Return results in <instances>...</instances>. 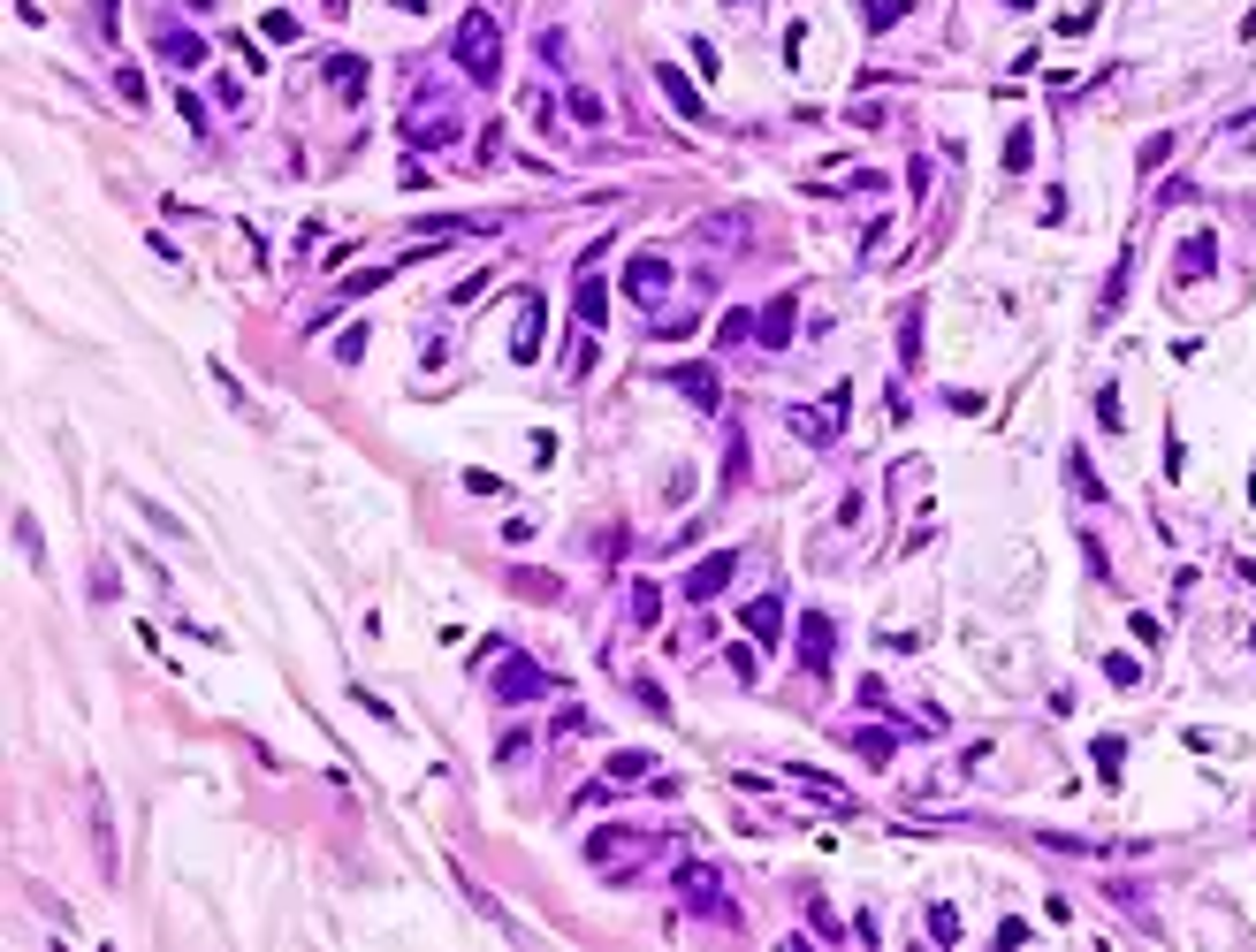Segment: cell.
<instances>
[{
  "mask_svg": "<svg viewBox=\"0 0 1256 952\" xmlns=\"http://www.w3.org/2000/svg\"><path fill=\"white\" fill-rule=\"evenodd\" d=\"M655 85L671 92V107H678V115H686V122H701V115H708V107H701V92L686 85V70H671V61H663V70H655Z\"/></svg>",
  "mask_w": 1256,
  "mask_h": 952,
  "instance_id": "obj_14",
  "label": "cell"
},
{
  "mask_svg": "<svg viewBox=\"0 0 1256 952\" xmlns=\"http://www.w3.org/2000/svg\"><path fill=\"white\" fill-rule=\"evenodd\" d=\"M1028 153H1035V130L1013 122V130H1005V175H1028Z\"/></svg>",
  "mask_w": 1256,
  "mask_h": 952,
  "instance_id": "obj_18",
  "label": "cell"
},
{
  "mask_svg": "<svg viewBox=\"0 0 1256 952\" xmlns=\"http://www.w3.org/2000/svg\"><path fill=\"white\" fill-rule=\"evenodd\" d=\"M259 38H267V46H297V38H305V23H297L290 8H267V16H259Z\"/></svg>",
  "mask_w": 1256,
  "mask_h": 952,
  "instance_id": "obj_17",
  "label": "cell"
},
{
  "mask_svg": "<svg viewBox=\"0 0 1256 952\" xmlns=\"http://www.w3.org/2000/svg\"><path fill=\"white\" fill-rule=\"evenodd\" d=\"M327 85L343 92V100H359V92H366V61H359V53H335V61H327Z\"/></svg>",
  "mask_w": 1256,
  "mask_h": 952,
  "instance_id": "obj_15",
  "label": "cell"
},
{
  "mask_svg": "<svg viewBox=\"0 0 1256 952\" xmlns=\"http://www.w3.org/2000/svg\"><path fill=\"white\" fill-rule=\"evenodd\" d=\"M541 335H549V305H541V290H526V297H518V320H511V359L534 366L541 359Z\"/></svg>",
  "mask_w": 1256,
  "mask_h": 952,
  "instance_id": "obj_4",
  "label": "cell"
},
{
  "mask_svg": "<svg viewBox=\"0 0 1256 952\" xmlns=\"http://www.w3.org/2000/svg\"><path fill=\"white\" fill-rule=\"evenodd\" d=\"M1211 267H1219V237L1204 229V237H1188V244H1180V275H1211Z\"/></svg>",
  "mask_w": 1256,
  "mask_h": 952,
  "instance_id": "obj_16",
  "label": "cell"
},
{
  "mask_svg": "<svg viewBox=\"0 0 1256 952\" xmlns=\"http://www.w3.org/2000/svg\"><path fill=\"white\" fill-rule=\"evenodd\" d=\"M602 115H609V107L594 100V92H571V122H586V130H594V122H602Z\"/></svg>",
  "mask_w": 1256,
  "mask_h": 952,
  "instance_id": "obj_28",
  "label": "cell"
},
{
  "mask_svg": "<svg viewBox=\"0 0 1256 952\" xmlns=\"http://www.w3.org/2000/svg\"><path fill=\"white\" fill-rule=\"evenodd\" d=\"M648 770H655V755H640V746H617V755H609V778L617 785H640Z\"/></svg>",
  "mask_w": 1256,
  "mask_h": 952,
  "instance_id": "obj_19",
  "label": "cell"
},
{
  "mask_svg": "<svg viewBox=\"0 0 1256 952\" xmlns=\"http://www.w3.org/2000/svg\"><path fill=\"white\" fill-rule=\"evenodd\" d=\"M1104 678H1112V686H1135V656H1104Z\"/></svg>",
  "mask_w": 1256,
  "mask_h": 952,
  "instance_id": "obj_34",
  "label": "cell"
},
{
  "mask_svg": "<svg viewBox=\"0 0 1256 952\" xmlns=\"http://www.w3.org/2000/svg\"><path fill=\"white\" fill-rule=\"evenodd\" d=\"M930 937H945V945H960V915H952V907H930Z\"/></svg>",
  "mask_w": 1256,
  "mask_h": 952,
  "instance_id": "obj_29",
  "label": "cell"
},
{
  "mask_svg": "<svg viewBox=\"0 0 1256 952\" xmlns=\"http://www.w3.org/2000/svg\"><path fill=\"white\" fill-rule=\"evenodd\" d=\"M556 731H564V739H579V731H594V716H586V709H564V716H556Z\"/></svg>",
  "mask_w": 1256,
  "mask_h": 952,
  "instance_id": "obj_35",
  "label": "cell"
},
{
  "mask_svg": "<svg viewBox=\"0 0 1256 952\" xmlns=\"http://www.w3.org/2000/svg\"><path fill=\"white\" fill-rule=\"evenodd\" d=\"M663 381H671V389H678L686 404H701V412H716V404H723V381H716V366H671Z\"/></svg>",
  "mask_w": 1256,
  "mask_h": 952,
  "instance_id": "obj_7",
  "label": "cell"
},
{
  "mask_svg": "<svg viewBox=\"0 0 1256 952\" xmlns=\"http://www.w3.org/2000/svg\"><path fill=\"white\" fill-rule=\"evenodd\" d=\"M754 335V312H723V328H716V344H746Z\"/></svg>",
  "mask_w": 1256,
  "mask_h": 952,
  "instance_id": "obj_27",
  "label": "cell"
},
{
  "mask_svg": "<svg viewBox=\"0 0 1256 952\" xmlns=\"http://www.w3.org/2000/svg\"><path fill=\"white\" fill-rule=\"evenodd\" d=\"M792 320H800V290H777L770 305L754 312V344H770V351H785L792 344Z\"/></svg>",
  "mask_w": 1256,
  "mask_h": 952,
  "instance_id": "obj_5",
  "label": "cell"
},
{
  "mask_svg": "<svg viewBox=\"0 0 1256 952\" xmlns=\"http://www.w3.org/2000/svg\"><path fill=\"white\" fill-rule=\"evenodd\" d=\"M1119 762H1127V739H1112V731H1104V739H1097V770H1104V778H1119Z\"/></svg>",
  "mask_w": 1256,
  "mask_h": 952,
  "instance_id": "obj_25",
  "label": "cell"
},
{
  "mask_svg": "<svg viewBox=\"0 0 1256 952\" xmlns=\"http://www.w3.org/2000/svg\"><path fill=\"white\" fill-rule=\"evenodd\" d=\"M746 633H754L761 648H777V633H785V602H777V594H761V602H746Z\"/></svg>",
  "mask_w": 1256,
  "mask_h": 952,
  "instance_id": "obj_13",
  "label": "cell"
},
{
  "mask_svg": "<svg viewBox=\"0 0 1256 952\" xmlns=\"http://www.w3.org/2000/svg\"><path fill=\"white\" fill-rule=\"evenodd\" d=\"M449 53H457V70L487 92L503 77V31H496V16H487V8H465V23L449 31Z\"/></svg>",
  "mask_w": 1256,
  "mask_h": 952,
  "instance_id": "obj_1",
  "label": "cell"
},
{
  "mask_svg": "<svg viewBox=\"0 0 1256 952\" xmlns=\"http://www.w3.org/2000/svg\"><path fill=\"white\" fill-rule=\"evenodd\" d=\"M1089 23H1097V0H1082V8H1067V16H1059V38H1082Z\"/></svg>",
  "mask_w": 1256,
  "mask_h": 952,
  "instance_id": "obj_24",
  "label": "cell"
},
{
  "mask_svg": "<svg viewBox=\"0 0 1256 952\" xmlns=\"http://www.w3.org/2000/svg\"><path fill=\"white\" fill-rule=\"evenodd\" d=\"M571 305H579V328H602V320H609V290H602V275H586V267H579V290H571Z\"/></svg>",
  "mask_w": 1256,
  "mask_h": 952,
  "instance_id": "obj_12",
  "label": "cell"
},
{
  "mask_svg": "<svg viewBox=\"0 0 1256 952\" xmlns=\"http://www.w3.org/2000/svg\"><path fill=\"white\" fill-rule=\"evenodd\" d=\"M381 282H389V267H366V275L343 282V297H366V290H381Z\"/></svg>",
  "mask_w": 1256,
  "mask_h": 952,
  "instance_id": "obj_33",
  "label": "cell"
},
{
  "mask_svg": "<svg viewBox=\"0 0 1256 952\" xmlns=\"http://www.w3.org/2000/svg\"><path fill=\"white\" fill-rule=\"evenodd\" d=\"M526 746H534V731H503V739H496V762H518Z\"/></svg>",
  "mask_w": 1256,
  "mask_h": 952,
  "instance_id": "obj_32",
  "label": "cell"
},
{
  "mask_svg": "<svg viewBox=\"0 0 1256 952\" xmlns=\"http://www.w3.org/2000/svg\"><path fill=\"white\" fill-rule=\"evenodd\" d=\"M633 693H640V709H648V716H671V701H663V686H655V678H640Z\"/></svg>",
  "mask_w": 1256,
  "mask_h": 952,
  "instance_id": "obj_31",
  "label": "cell"
},
{
  "mask_svg": "<svg viewBox=\"0 0 1256 952\" xmlns=\"http://www.w3.org/2000/svg\"><path fill=\"white\" fill-rule=\"evenodd\" d=\"M861 16H868V31H891L906 16V0H861Z\"/></svg>",
  "mask_w": 1256,
  "mask_h": 952,
  "instance_id": "obj_22",
  "label": "cell"
},
{
  "mask_svg": "<svg viewBox=\"0 0 1256 952\" xmlns=\"http://www.w3.org/2000/svg\"><path fill=\"white\" fill-rule=\"evenodd\" d=\"M511 587L534 594V602H556V579H549V571H511Z\"/></svg>",
  "mask_w": 1256,
  "mask_h": 952,
  "instance_id": "obj_23",
  "label": "cell"
},
{
  "mask_svg": "<svg viewBox=\"0 0 1256 952\" xmlns=\"http://www.w3.org/2000/svg\"><path fill=\"white\" fill-rule=\"evenodd\" d=\"M549 693V671H534L526 656H511L503 663V678H496V701H541Z\"/></svg>",
  "mask_w": 1256,
  "mask_h": 952,
  "instance_id": "obj_10",
  "label": "cell"
},
{
  "mask_svg": "<svg viewBox=\"0 0 1256 952\" xmlns=\"http://www.w3.org/2000/svg\"><path fill=\"white\" fill-rule=\"evenodd\" d=\"M153 46L168 53L175 70H198V61H206V38H198V31H183V23H168V31L153 38Z\"/></svg>",
  "mask_w": 1256,
  "mask_h": 952,
  "instance_id": "obj_11",
  "label": "cell"
},
{
  "mask_svg": "<svg viewBox=\"0 0 1256 952\" xmlns=\"http://www.w3.org/2000/svg\"><path fill=\"white\" fill-rule=\"evenodd\" d=\"M320 8H327V16H343V8H351V0H320Z\"/></svg>",
  "mask_w": 1256,
  "mask_h": 952,
  "instance_id": "obj_36",
  "label": "cell"
},
{
  "mask_svg": "<svg viewBox=\"0 0 1256 952\" xmlns=\"http://www.w3.org/2000/svg\"><path fill=\"white\" fill-rule=\"evenodd\" d=\"M678 892H686V907H701V915H723V922H731V907H723V883H716V868L686 861V868H678Z\"/></svg>",
  "mask_w": 1256,
  "mask_h": 952,
  "instance_id": "obj_8",
  "label": "cell"
},
{
  "mask_svg": "<svg viewBox=\"0 0 1256 952\" xmlns=\"http://www.w3.org/2000/svg\"><path fill=\"white\" fill-rule=\"evenodd\" d=\"M190 8H214V0H190Z\"/></svg>",
  "mask_w": 1256,
  "mask_h": 952,
  "instance_id": "obj_37",
  "label": "cell"
},
{
  "mask_svg": "<svg viewBox=\"0 0 1256 952\" xmlns=\"http://www.w3.org/2000/svg\"><path fill=\"white\" fill-rule=\"evenodd\" d=\"M633 618H640V625H655V618H663V594H655L648 579H640V587H633Z\"/></svg>",
  "mask_w": 1256,
  "mask_h": 952,
  "instance_id": "obj_26",
  "label": "cell"
},
{
  "mask_svg": "<svg viewBox=\"0 0 1256 952\" xmlns=\"http://www.w3.org/2000/svg\"><path fill=\"white\" fill-rule=\"evenodd\" d=\"M335 359L359 366V359H366V328H343V335H335Z\"/></svg>",
  "mask_w": 1256,
  "mask_h": 952,
  "instance_id": "obj_30",
  "label": "cell"
},
{
  "mask_svg": "<svg viewBox=\"0 0 1256 952\" xmlns=\"http://www.w3.org/2000/svg\"><path fill=\"white\" fill-rule=\"evenodd\" d=\"M449 138H465V115H457L442 92H419V100L404 107V145H412V153H434V145H449Z\"/></svg>",
  "mask_w": 1256,
  "mask_h": 952,
  "instance_id": "obj_2",
  "label": "cell"
},
{
  "mask_svg": "<svg viewBox=\"0 0 1256 952\" xmlns=\"http://www.w3.org/2000/svg\"><path fill=\"white\" fill-rule=\"evenodd\" d=\"M1165 160H1172V138H1165V130H1157V138H1142V153H1135V168H1142V175H1157Z\"/></svg>",
  "mask_w": 1256,
  "mask_h": 952,
  "instance_id": "obj_21",
  "label": "cell"
},
{
  "mask_svg": "<svg viewBox=\"0 0 1256 952\" xmlns=\"http://www.w3.org/2000/svg\"><path fill=\"white\" fill-rule=\"evenodd\" d=\"M1067 488H1082L1089 503H1104V481H1097V472H1089V457H1082V450L1067 457Z\"/></svg>",
  "mask_w": 1256,
  "mask_h": 952,
  "instance_id": "obj_20",
  "label": "cell"
},
{
  "mask_svg": "<svg viewBox=\"0 0 1256 952\" xmlns=\"http://www.w3.org/2000/svg\"><path fill=\"white\" fill-rule=\"evenodd\" d=\"M830 656H838V625H830L823 609H808V618H800V663H808V671H830Z\"/></svg>",
  "mask_w": 1256,
  "mask_h": 952,
  "instance_id": "obj_6",
  "label": "cell"
},
{
  "mask_svg": "<svg viewBox=\"0 0 1256 952\" xmlns=\"http://www.w3.org/2000/svg\"><path fill=\"white\" fill-rule=\"evenodd\" d=\"M617 290L633 297V305H663V297H671V260H663V252H633L624 275H617Z\"/></svg>",
  "mask_w": 1256,
  "mask_h": 952,
  "instance_id": "obj_3",
  "label": "cell"
},
{
  "mask_svg": "<svg viewBox=\"0 0 1256 952\" xmlns=\"http://www.w3.org/2000/svg\"><path fill=\"white\" fill-rule=\"evenodd\" d=\"M739 571V549H716V556H701V564L686 571V602H708V594H723V579Z\"/></svg>",
  "mask_w": 1256,
  "mask_h": 952,
  "instance_id": "obj_9",
  "label": "cell"
}]
</instances>
